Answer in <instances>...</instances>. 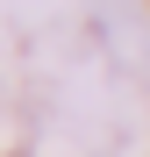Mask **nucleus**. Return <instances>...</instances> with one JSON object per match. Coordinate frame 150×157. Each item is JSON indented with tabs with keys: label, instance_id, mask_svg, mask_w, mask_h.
I'll return each mask as SVG.
<instances>
[]
</instances>
